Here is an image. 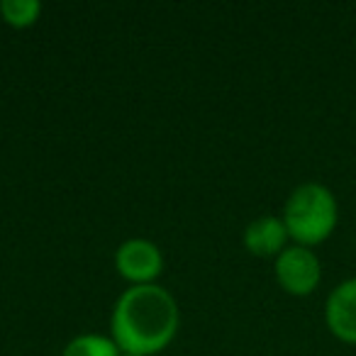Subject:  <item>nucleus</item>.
<instances>
[{
    "instance_id": "20e7f679",
    "label": "nucleus",
    "mask_w": 356,
    "mask_h": 356,
    "mask_svg": "<svg viewBox=\"0 0 356 356\" xmlns=\"http://www.w3.org/2000/svg\"><path fill=\"white\" fill-rule=\"evenodd\" d=\"M115 268L132 286H149L161 276L163 254L152 239L129 237L115 252Z\"/></svg>"
},
{
    "instance_id": "0eeeda50",
    "label": "nucleus",
    "mask_w": 356,
    "mask_h": 356,
    "mask_svg": "<svg viewBox=\"0 0 356 356\" xmlns=\"http://www.w3.org/2000/svg\"><path fill=\"white\" fill-rule=\"evenodd\" d=\"M61 356H122V351L115 344L113 337L95 334V332H83V334L74 337V339L64 346Z\"/></svg>"
},
{
    "instance_id": "423d86ee",
    "label": "nucleus",
    "mask_w": 356,
    "mask_h": 356,
    "mask_svg": "<svg viewBox=\"0 0 356 356\" xmlns=\"http://www.w3.org/2000/svg\"><path fill=\"white\" fill-rule=\"evenodd\" d=\"M242 239L249 254L261 259H271V257L276 259L288 247V239L291 237H288V229L281 218H276V215H261V218L252 220L247 225Z\"/></svg>"
},
{
    "instance_id": "6e6552de",
    "label": "nucleus",
    "mask_w": 356,
    "mask_h": 356,
    "mask_svg": "<svg viewBox=\"0 0 356 356\" xmlns=\"http://www.w3.org/2000/svg\"><path fill=\"white\" fill-rule=\"evenodd\" d=\"M0 15L10 27L25 30L40 20L42 3L40 0H0Z\"/></svg>"
},
{
    "instance_id": "7ed1b4c3",
    "label": "nucleus",
    "mask_w": 356,
    "mask_h": 356,
    "mask_svg": "<svg viewBox=\"0 0 356 356\" xmlns=\"http://www.w3.org/2000/svg\"><path fill=\"white\" fill-rule=\"evenodd\" d=\"M273 271H276L278 286L296 298H305L317 291L322 281V264L315 252L300 244L286 247L273 259Z\"/></svg>"
},
{
    "instance_id": "1a4fd4ad",
    "label": "nucleus",
    "mask_w": 356,
    "mask_h": 356,
    "mask_svg": "<svg viewBox=\"0 0 356 356\" xmlns=\"http://www.w3.org/2000/svg\"><path fill=\"white\" fill-rule=\"evenodd\" d=\"M122 356H137V354H122Z\"/></svg>"
},
{
    "instance_id": "f257e3e1",
    "label": "nucleus",
    "mask_w": 356,
    "mask_h": 356,
    "mask_svg": "<svg viewBox=\"0 0 356 356\" xmlns=\"http://www.w3.org/2000/svg\"><path fill=\"white\" fill-rule=\"evenodd\" d=\"M178 322V302L163 286H129L113 307L110 337L122 354L154 356L173 341Z\"/></svg>"
},
{
    "instance_id": "f03ea898",
    "label": "nucleus",
    "mask_w": 356,
    "mask_h": 356,
    "mask_svg": "<svg viewBox=\"0 0 356 356\" xmlns=\"http://www.w3.org/2000/svg\"><path fill=\"white\" fill-rule=\"evenodd\" d=\"M281 220L293 242L312 249L334 234L339 225V205L327 186L310 181L293 188L283 205Z\"/></svg>"
},
{
    "instance_id": "39448f33",
    "label": "nucleus",
    "mask_w": 356,
    "mask_h": 356,
    "mask_svg": "<svg viewBox=\"0 0 356 356\" xmlns=\"http://www.w3.org/2000/svg\"><path fill=\"white\" fill-rule=\"evenodd\" d=\"M327 330L344 344H356V278L341 281L325 302Z\"/></svg>"
}]
</instances>
